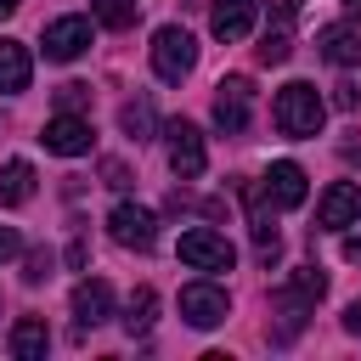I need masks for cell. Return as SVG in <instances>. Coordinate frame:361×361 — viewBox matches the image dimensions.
I'll list each match as a JSON object with an SVG mask.
<instances>
[{
    "instance_id": "cell-28",
    "label": "cell",
    "mask_w": 361,
    "mask_h": 361,
    "mask_svg": "<svg viewBox=\"0 0 361 361\" xmlns=\"http://www.w3.org/2000/svg\"><path fill=\"white\" fill-rule=\"evenodd\" d=\"M11 11H17V0H0V17H11Z\"/></svg>"
},
{
    "instance_id": "cell-16",
    "label": "cell",
    "mask_w": 361,
    "mask_h": 361,
    "mask_svg": "<svg viewBox=\"0 0 361 361\" xmlns=\"http://www.w3.org/2000/svg\"><path fill=\"white\" fill-rule=\"evenodd\" d=\"M45 350H51L45 322H39V316H23V322L11 327V355H17V361H45Z\"/></svg>"
},
{
    "instance_id": "cell-14",
    "label": "cell",
    "mask_w": 361,
    "mask_h": 361,
    "mask_svg": "<svg viewBox=\"0 0 361 361\" xmlns=\"http://www.w3.org/2000/svg\"><path fill=\"white\" fill-rule=\"evenodd\" d=\"M254 17H259V0H214V34L231 45V39H248V28H254Z\"/></svg>"
},
{
    "instance_id": "cell-22",
    "label": "cell",
    "mask_w": 361,
    "mask_h": 361,
    "mask_svg": "<svg viewBox=\"0 0 361 361\" xmlns=\"http://www.w3.org/2000/svg\"><path fill=\"white\" fill-rule=\"evenodd\" d=\"M90 11L107 28H135V0H90Z\"/></svg>"
},
{
    "instance_id": "cell-13",
    "label": "cell",
    "mask_w": 361,
    "mask_h": 361,
    "mask_svg": "<svg viewBox=\"0 0 361 361\" xmlns=\"http://www.w3.org/2000/svg\"><path fill=\"white\" fill-rule=\"evenodd\" d=\"M73 316H79V327L107 322V316H113V288H107L102 276H85V282L73 288Z\"/></svg>"
},
{
    "instance_id": "cell-12",
    "label": "cell",
    "mask_w": 361,
    "mask_h": 361,
    "mask_svg": "<svg viewBox=\"0 0 361 361\" xmlns=\"http://www.w3.org/2000/svg\"><path fill=\"white\" fill-rule=\"evenodd\" d=\"M259 186L271 192V203H276V209H299V203H305V169H299V164H288V158H282V164H271Z\"/></svg>"
},
{
    "instance_id": "cell-23",
    "label": "cell",
    "mask_w": 361,
    "mask_h": 361,
    "mask_svg": "<svg viewBox=\"0 0 361 361\" xmlns=\"http://www.w3.org/2000/svg\"><path fill=\"white\" fill-rule=\"evenodd\" d=\"M85 102H90V85H62V90H56V107H62V113H79Z\"/></svg>"
},
{
    "instance_id": "cell-26",
    "label": "cell",
    "mask_w": 361,
    "mask_h": 361,
    "mask_svg": "<svg viewBox=\"0 0 361 361\" xmlns=\"http://www.w3.org/2000/svg\"><path fill=\"white\" fill-rule=\"evenodd\" d=\"M11 254H17V231H11V226H0V259H11Z\"/></svg>"
},
{
    "instance_id": "cell-15",
    "label": "cell",
    "mask_w": 361,
    "mask_h": 361,
    "mask_svg": "<svg viewBox=\"0 0 361 361\" xmlns=\"http://www.w3.org/2000/svg\"><path fill=\"white\" fill-rule=\"evenodd\" d=\"M288 51H293V11L282 6L259 34V62H288Z\"/></svg>"
},
{
    "instance_id": "cell-21",
    "label": "cell",
    "mask_w": 361,
    "mask_h": 361,
    "mask_svg": "<svg viewBox=\"0 0 361 361\" xmlns=\"http://www.w3.org/2000/svg\"><path fill=\"white\" fill-rule=\"evenodd\" d=\"M152 316H158V293H152V288H135V293H130V316H124V327H130V333H147Z\"/></svg>"
},
{
    "instance_id": "cell-17",
    "label": "cell",
    "mask_w": 361,
    "mask_h": 361,
    "mask_svg": "<svg viewBox=\"0 0 361 361\" xmlns=\"http://www.w3.org/2000/svg\"><path fill=\"white\" fill-rule=\"evenodd\" d=\"M28 73H34L28 45L23 39H0V90H28Z\"/></svg>"
},
{
    "instance_id": "cell-3",
    "label": "cell",
    "mask_w": 361,
    "mask_h": 361,
    "mask_svg": "<svg viewBox=\"0 0 361 361\" xmlns=\"http://www.w3.org/2000/svg\"><path fill=\"white\" fill-rule=\"evenodd\" d=\"M180 259H186L192 271H231L237 248H231L220 231H209V226H192V231H180Z\"/></svg>"
},
{
    "instance_id": "cell-25",
    "label": "cell",
    "mask_w": 361,
    "mask_h": 361,
    "mask_svg": "<svg viewBox=\"0 0 361 361\" xmlns=\"http://www.w3.org/2000/svg\"><path fill=\"white\" fill-rule=\"evenodd\" d=\"M333 107H344V113H355V85H333Z\"/></svg>"
},
{
    "instance_id": "cell-24",
    "label": "cell",
    "mask_w": 361,
    "mask_h": 361,
    "mask_svg": "<svg viewBox=\"0 0 361 361\" xmlns=\"http://www.w3.org/2000/svg\"><path fill=\"white\" fill-rule=\"evenodd\" d=\"M51 276V254H28V265H23V282H45Z\"/></svg>"
},
{
    "instance_id": "cell-2",
    "label": "cell",
    "mask_w": 361,
    "mask_h": 361,
    "mask_svg": "<svg viewBox=\"0 0 361 361\" xmlns=\"http://www.w3.org/2000/svg\"><path fill=\"white\" fill-rule=\"evenodd\" d=\"M192 68H197V45H192V34L175 28V23L158 28V34H152V73H158L164 85H180Z\"/></svg>"
},
{
    "instance_id": "cell-10",
    "label": "cell",
    "mask_w": 361,
    "mask_h": 361,
    "mask_svg": "<svg viewBox=\"0 0 361 361\" xmlns=\"http://www.w3.org/2000/svg\"><path fill=\"white\" fill-rule=\"evenodd\" d=\"M322 293H327V276H322L316 265H299V271L288 276V288H282V310H288V327H299V310H310Z\"/></svg>"
},
{
    "instance_id": "cell-27",
    "label": "cell",
    "mask_w": 361,
    "mask_h": 361,
    "mask_svg": "<svg viewBox=\"0 0 361 361\" xmlns=\"http://www.w3.org/2000/svg\"><path fill=\"white\" fill-rule=\"evenodd\" d=\"M344 327H350V333H361V299H355V305L344 310Z\"/></svg>"
},
{
    "instance_id": "cell-6",
    "label": "cell",
    "mask_w": 361,
    "mask_h": 361,
    "mask_svg": "<svg viewBox=\"0 0 361 361\" xmlns=\"http://www.w3.org/2000/svg\"><path fill=\"white\" fill-rule=\"evenodd\" d=\"M107 231H113L118 248H141V254L158 243V220H152V209H141V203H118V209L107 214Z\"/></svg>"
},
{
    "instance_id": "cell-5",
    "label": "cell",
    "mask_w": 361,
    "mask_h": 361,
    "mask_svg": "<svg viewBox=\"0 0 361 361\" xmlns=\"http://www.w3.org/2000/svg\"><path fill=\"white\" fill-rule=\"evenodd\" d=\"M164 135H169V169H175L180 180H197V175L209 169V152H203V135H197V124L175 118Z\"/></svg>"
},
{
    "instance_id": "cell-1",
    "label": "cell",
    "mask_w": 361,
    "mask_h": 361,
    "mask_svg": "<svg viewBox=\"0 0 361 361\" xmlns=\"http://www.w3.org/2000/svg\"><path fill=\"white\" fill-rule=\"evenodd\" d=\"M271 118H276V130H282V135L305 141V135H322V118H327V107H322L316 85L293 79V85H282V90H276V102H271Z\"/></svg>"
},
{
    "instance_id": "cell-11",
    "label": "cell",
    "mask_w": 361,
    "mask_h": 361,
    "mask_svg": "<svg viewBox=\"0 0 361 361\" xmlns=\"http://www.w3.org/2000/svg\"><path fill=\"white\" fill-rule=\"evenodd\" d=\"M85 45H90V23H85V17H56V23L45 28V56H51V62H73Z\"/></svg>"
},
{
    "instance_id": "cell-4",
    "label": "cell",
    "mask_w": 361,
    "mask_h": 361,
    "mask_svg": "<svg viewBox=\"0 0 361 361\" xmlns=\"http://www.w3.org/2000/svg\"><path fill=\"white\" fill-rule=\"evenodd\" d=\"M248 107H254V85H248L243 73L220 79V90H214V124H220L226 135H243V130H248Z\"/></svg>"
},
{
    "instance_id": "cell-8",
    "label": "cell",
    "mask_w": 361,
    "mask_h": 361,
    "mask_svg": "<svg viewBox=\"0 0 361 361\" xmlns=\"http://www.w3.org/2000/svg\"><path fill=\"white\" fill-rule=\"evenodd\" d=\"M316 220H322L327 231L355 226V220H361V186H355V180H333V186L322 192V203H316Z\"/></svg>"
},
{
    "instance_id": "cell-19",
    "label": "cell",
    "mask_w": 361,
    "mask_h": 361,
    "mask_svg": "<svg viewBox=\"0 0 361 361\" xmlns=\"http://www.w3.org/2000/svg\"><path fill=\"white\" fill-rule=\"evenodd\" d=\"M34 197V164L28 158H11L0 169V203H28Z\"/></svg>"
},
{
    "instance_id": "cell-9",
    "label": "cell",
    "mask_w": 361,
    "mask_h": 361,
    "mask_svg": "<svg viewBox=\"0 0 361 361\" xmlns=\"http://www.w3.org/2000/svg\"><path fill=\"white\" fill-rule=\"evenodd\" d=\"M39 141L56 158H79V152H90V124L79 113H56V118H45V135Z\"/></svg>"
},
{
    "instance_id": "cell-7",
    "label": "cell",
    "mask_w": 361,
    "mask_h": 361,
    "mask_svg": "<svg viewBox=\"0 0 361 361\" xmlns=\"http://www.w3.org/2000/svg\"><path fill=\"white\" fill-rule=\"evenodd\" d=\"M180 316H186L192 327H220V322L231 316V299H226V288H214V282H186V288H180Z\"/></svg>"
},
{
    "instance_id": "cell-20",
    "label": "cell",
    "mask_w": 361,
    "mask_h": 361,
    "mask_svg": "<svg viewBox=\"0 0 361 361\" xmlns=\"http://www.w3.org/2000/svg\"><path fill=\"white\" fill-rule=\"evenodd\" d=\"M118 124H124V135H130V141H147V135H152V102H147V96H135V102H124V113H118Z\"/></svg>"
},
{
    "instance_id": "cell-18",
    "label": "cell",
    "mask_w": 361,
    "mask_h": 361,
    "mask_svg": "<svg viewBox=\"0 0 361 361\" xmlns=\"http://www.w3.org/2000/svg\"><path fill=\"white\" fill-rule=\"evenodd\" d=\"M322 56H327L333 68H355V62H361V34L344 28V23L327 28V34H322Z\"/></svg>"
}]
</instances>
